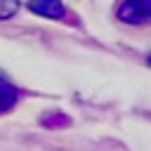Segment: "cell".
<instances>
[{"instance_id":"cell-1","label":"cell","mask_w":151,"mask_h":151,"mask_svg":"<svg viewBox=\"0 0 151 151\" xmlns=\"http://www.w3.org/2000/svg\"><path fill=\"white\" fill-rule=\"evenodd\" d=\"M118 19L125 24H149L151 21V0H125L118 7Z\"/></svg>"},{"instance_id":"cell-2","label":"cell","mask_w":151,"mask_h":151,"mask_svg":"<svg viewBox=\"0 0 151 151\" xmlns=\"http://www.w3.org/2000/svg\"><path fill=\"white\" fill-rule=\"evenodd\" d=\"M26 5L33 14L47 17V19H61L66 14V7L61 5V0H28Z\"/></svg>"},{"instance_id":"cell-3","label":"cell","mask_w":151,"mask_h":151,"mask_svg":"<svg viewBox=\"0 0 151 151\" xmlns=\"http://www.w3.org/2000/svg\"><path fill=\"white\" fill-rule=\"evenodd\" d=\"M17 97H19V92H17V87L9 83V80H5V78H0V113H5V111H9L14 104H17Z\"/></svg>"},{"instance_id":"cell-4","label":"cell","mask_w":151,"mask_h":151,"mask_svg":"<svg viewBox=\"0 0 151 151\" xmlns=\"http://www.w3.org/2000/svg\"><path fill=\"white\" fill-rule=\"evenodd\" d=\"M19 9V0H0V19L14 17Z\"/></svg>"},{"instance_id":"cell-5","label":"cell","mask_w":151,"mask_h":151,"mask_svg":"<svg viewBox=\"0 0 151 151\" xmlns=\"http://www.w3.org/2000/svg\"><path fill=\"white\" fill-rule=\"evenodd\" d=\"M66 125L68 123V118H64V116H59V118H42V125Z\"/></svg>"},{"instance_id":"cell-6","label":"cell","mask_w":151,"mask_h":151,"mask_svg":"<svg viewBox=\"0 0 151 151\" xmlns=\"http://www.w3.org/2000/svg\"><path fill=\"white\" fill-rule=\"evenodd\" d=\"M146 64H149V66H151V52H149V57H146Z\"/></svg>"}]
</instances>
